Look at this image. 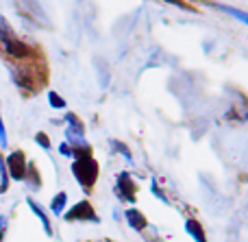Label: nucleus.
<instances>
[{
	"label": "nucleus",
	"mask_w": 248,
	"mask_h": 242,
	"mask_svg": "<svg viewBox=\"0 0 248 242\" xmlns=\"http://www.w3.org/2000/svg\"><path fill=\"white\" fill-rule=\"evenodd\" d=\"M74 177L83 183V188H87V190H90V188L94 186L96 177H98V166H96L94 161L85 155L81 161H78V164H74Z\"/></svg>",
	"instance_id": "nucleus-1"
},
{
	"label": "nucleus",
	"mask_w": 248,
	"mask_h": 242,
	"mask_svg": "<svg viewBox=\"0 0 248 242\" xmlns=\"http://www.w3.org/2000/svg\"><path fill=\"white\" fill-rule=\"evenodd\" d=\"M9 173H11L13 179H24L26 177V160H24V153L16 151L9 155Z\"/></svg>",
	"instance_id": "nucleus-2"
},
{
	"label": "nucleus",
	"mask_w": 248,
	"mask_h": 242,
	"mask_svg": "<svg viewBox=\"0 0 248 242\" xmlns=\"http://www.w3.org/2000/svg\"><path fill=\"white\" fill-rule=\"evenodd\" d=\"M65 218H68V221H77V218L78 221H96V214L92 212V205L87 203V201H83V203H78Z\"/></svg>",
	"instance_id": "nucleus-3"
},
{
	"label": "nucleus",
	"mask_w": 248,
	"mask_h": 242,
	"mask_svg": "<svg viewBox=\"0 0 248 242\" xmlns=\"http://www.w3.org/2000/svg\"><path fill=\"white\" fill-rule=\"evenodd\" d=\"M209 4H211V7H216V9H220V11L229 13L231 17H235V20H240L242 24L248 26V13L246 11H242V9H235V7H229V4H222V2H211V0H209Z\"/></svg>",
	"instance_id": "nucleus-4"
},
{
	"label": "nucleus",
	"mask_w": 248,
	"mask_h": 242,
	"mask_svg": "<svg viewBox=\"0 0 248 242\" xmlns=\"http://www.w3.org/2000/svg\"><path fill=\"white\" fill-rule=\"evenodd\" d=\"M126 216H128V221H131V225L135 227V229H144V227H146V218L141 216L137 210H128Z\"/></svg>",
	"instance_id": "nucleus-5"
},
{
	"label": "nucleus",
	"mask_w": 248,
	"mask_h": 242,
	"mask_svg": "<svg viewBox=\"0 0 248 242\" xmlns=\"http://www.w3.org/2000/svg\"><path fill=\"white\" fill-rule=\"evenodd\" d=\"M187 231H189V234H192V236H194V238H196L198 242H205V236H202V229H201V227H198V223L189 221V223H187Z\"/></svg>",
	"instance_id": "nucleus-6"
},
{
	"label": "nucleus",
	"mask_w": 248,
	"mask_h": 242,
	"mask_svg": "<svg viewBox=\"0 0 248 242\" xmlns=\"http://www.w3.org/2000/svg\"><path fill=\"white\" fill-rule=\"evenodd\" d=\"M65 192H61V194H57L55 196V201H52V212L55 214H61V210H63V205H65Z\"/></svg>",
	"instance_id": "nucleus-7"
},
{
	"label": "nucleus",
	"mask_w": 248,
	"mask_h": 242,
	"mask_svg": "<svg viewBox=\"0 0 248 242\" xmlns=\"http://www.w3.org/2000/svg\"><path fill=\"white\" fill-rule=\"evenodd\" d=\"M29 203H31V208H33V212L37 214L39 218H42V223H44V227H46V231H48V234H50V225H48V218H46V214H44L42 210H39V205H37V203H33V201H29Z\"/></svg>",
	"instance_id": "nucleus-8"
},
{
	"label": "nucleus",
	"mask_w": 248,
	"mask_h": 242,
	"mask_svg": "<svg viewBox=\"0 0 248 242\" xmlns=\"http://www.w3.org/2000/svg\"><path fill=\"white\" fill-rule=\"evenodd\" d=\"M48 98H50V105H52V107H63V105H65V100L61 98L57 92H50V94H48Z\"/></svg>",
	"instance_id": "nucleus-9"
},
{
	"label": "nucleus",
	"mask_w": 248,
	"mask_h": 242,
	"mask_svg": "<svg viewBox=\"0 0 248 242\" xmlns=\"http://www.w3.org/2000/svg\"><path fill=\"white\" fill-rule=\"evenodd\" d=\"M166 2H172V4H176V7H181V9H185V11H194V7H192V4H187V2H183V0H166Z\"/></svg>",
	"instance_id": "nucleus-10"
},
{
	"label": "nucleus",
	"mask_w": 248,
	"mask_h": 242,
	"mask_svg": "<svg viewBox=\"0 0 248 242\" xmlns=\"http://www.w3.org/2000/svg\"><path fill=\"white\" fill-rule=\"evenodd\" d=\"M37 142L42 144L44 148H50V142H48V138H46V133H37Z\"/></svg>",
	"instance_id": "nucleus-11"
},
{
	"label": "nucleus",
	"mask_w": 248,
	"mask_h": 242,
	"mask_svg": "<svg viewBox=\"0 0 248 242\" xmlns=\"http://www.w3.org/2000/svg\"><path fill=\"white\" fill-rule=\"evenodd\" d=\"M7 140H4V129H2V120H0V146H4Z\"/></svg>",
	"instance_id": "nucleus-12"
}]
</instances>
